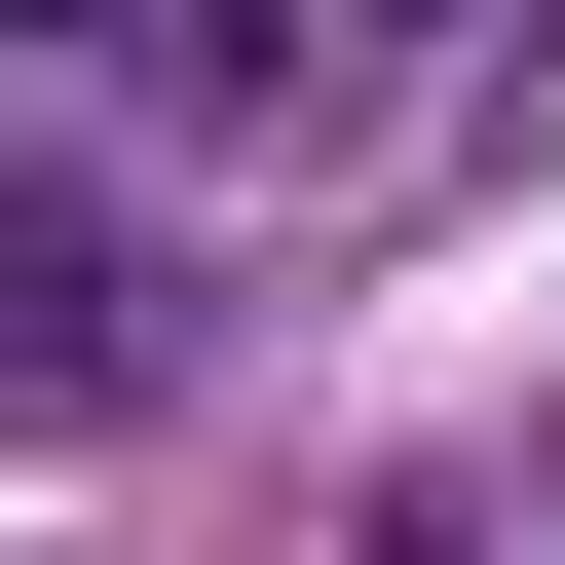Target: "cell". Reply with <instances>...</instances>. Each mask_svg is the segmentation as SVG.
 I'll list each match as a JSON object with an SVG mask.
<instances>
[{"label": "cell", "instance_id": "cell-3", "mask_svg": "<svg viewBox=\"0 0 565 565\" xmlns=\"http://www.w3.org/2000/svg\"><path fill=\"white\" fill-rule=\"evenodd\" d=\"M0 39H39V0H0Z\"/></svg>", "mask_w": 565, "mask_h": 565}, {"label": "cell", "instance_id": "cell-1", "mask_svg": "<svg viewBox=\"0 0 565 565\" xmlns=\"http://www.w3.org/2000/svg\"><path fill=\"white\" fill-rule=\"evenodd\" d=\"M151 39H189V76H264V39H302V0H151Z\"/></svg>", "mask_w": 565, "mask_h": 565}, {"label": "cell", "instance_id": "cell-2", "mask_svg": "<svg viewBox=\"0 0 565 565\" xmlns=\"http://www.w3.org/2000/svg\"><path fill=\"white\" fill-rule=\"evenodd\" d=\"M377 39H452V0H377Z\"/></svg>", "mask_w": 565, "mask_h": 565}]
</instances>
